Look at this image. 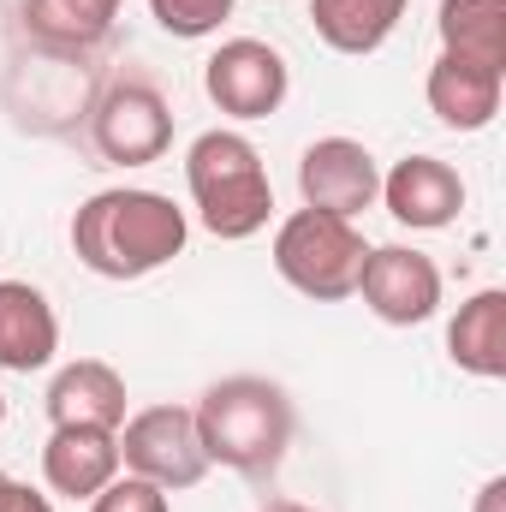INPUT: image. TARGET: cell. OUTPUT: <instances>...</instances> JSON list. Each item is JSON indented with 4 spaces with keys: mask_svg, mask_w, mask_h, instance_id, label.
<instances>
[{
    "mask_svg": "<svg viewBox=\"0 0 506 512\" xmlns=\"http://www.w3.org/2000/svg\"><path fill=\"white\" fill-rule=\"evenodd\" d=\"M185 239H191L185 209L143 185L96 191L72 215V251L102 280H143V274L167 268L173 256H185Z\"/></svg>",
    "mask_w": 506,
    "mask_h": 512,
    "instance_id": "obj_1",
    "label": "cell"
},
{
    "mask_svg": "<svg viewBox=\"0 0 506 512\" xmlns=\"http://www.w3.org/2000/svg\"><path fill=\"white\" fill-rule=\"evenodd\" d=\"M197 441L209 465H227L239 477H274L286 447H292V399L268 376H227L197 405Z\"/></svg>",
    "mask_w": 506,
    "mask_h": 512,
    "instance_id": "obj_2",
    "label": "cell"
},
{
    "mask_svg": "<svg viewBox=\"0 0 506 512\" xmlns=\"http://www.w3.org/2000/svg\"><path fill=\"white\" fill-rule=\"evenodd\" d=\"M185 185H191V203H197V221L215 233V239H251L268 227L274 215V185H268V167L256 155V143L245 131H203L191 149H185Z\"/></svg>",
    "mask_w": 506,
    "mask_h": 512,
    "instance_id": "obj_3",
    "label": "cell"
},
{
    "mask_svg": "<svg viewBox=\"0 0 506 512\" xmlns=\"http://www.w3.org/2000/svg\"><path fill=\"white\" fill-rule=\"evenodd\" d=\"M364 233L358 221L346 215H328V209H292L280 227H274V268L292 292L316 298V304H340L358 292V274H364Z\"/></svg>",
    "mask_w": 506,
    "mask_h": 512,
    "instance_id": "obj_4",
    "label": "cell"
},
{
    "mask_svg": "<svg viewBox=\"0 0 506 512\" xmlns=\"http://www.w3.org/2000/svg\"><path fill=\"white\" fill-rule=\"evenodd\" d=\"M120 465L155 489H197L209 471V453L197 441L191 405H143L120 423Z\"/></svg>",
    "mask_w": 506,
    "mask_h": 512,
    "instance_id": "obj_5",
    "label": "cell"
},
{
    "mask_svg": "<svg viewBox=\"0 0 506 512\" xmlns=\"http://www.w3.org/2000/svg\"><path fill=\"white\" fill-rule=\"evenodd\" d=\"M90 137H96L102 161H114V167H149L173 143V108H167V96L155 84L120 78V84L102 90V102L90 114Z\"/></svg>",
    "mask_w": 506,
    "mask_h": 512,
    "instance_id": "obj_6",
    "label": "cell"
},
{
    "mask_svg": "<svg viewBox=\"0 0 506 512\" xmlns=\"http://www.w3.org/2000/svg\"><path fill=\"white\" fill-rule=\"evenodd\" d=\"M203 90L227 120H268V114H280V102L292 90V66L280 48H268L256 36H233L209 54Z\"/></svg>",
    "mask_w": 506,
    "mask_h": 512,
    "instance_id": "obj_7",
    "label": "cell"
},
{
    "mask_svg": "<svg viewBox=\"0 0 506 512\" xmlns=\"http://www.w3.org/2000/svg\"><path fill=\"white\" fill-rule=\"evenodd\" d=\"M298 197H304V209H328V215L358 221L381 197L376 155L358 137H316L298 155Z\"/></svg>",
    "mask_w": 506,
    "mask_h": 512,
    "instance_id": "obj_8",
    "label": "cell"
},
{
    "mask_svg": "<svg viewBox=\"0 0 506 512\" xmlns=\"http://www.w3.org/2000/svg\"><path fill=\"white\" fill-rule=\"evenodd\" d=\"M358 292L370 304V316L387 328H417L441 310V268L435 256L411 251V245H376L364 256Z\"/></svg>",
    "mask_w": 506,
    "mask_h": 512,
    "instance_id": "obj_9",
    "label": "cell"
},
{
    "mask_svg": "<svg viewBox=\"0 0 506 512\" xmlns=\"http://www.w3.org/2000/svg\"><path fill=\"white\" fill-rule=\"evenodd\" d=\"M376 203H387V215L399 227H411V233H441L465 209V179L441 155H405V161H393L381 173Z\"/></svg>",
    "mask_w": 506,
    "mask_h": 512,
    "instance_id": "obj_10",
    "label": "cell"
},
{
    "mask_svg": "<svg viewBox=\"0 0 506 512\" xmlns=\"http://www.w3.org/2000/svg\"><path fill=\"white\" fill-rule=\"evenodd\" d=\"M48 423L54 429H120L126 423V376L102 358H78L48 382Z\"/></svg>",
    "mask_w": 506,
    "mask_h": 512,
    "instance_id": "obj_11",
    "label": "cell"
},
{
    "mask_svg": "<svg viewBox=\"0 0 506 512\" xmlns=\"http://www.w3.org/2000/svg\"><path fill=\"white\" fill-rule=\"evenodd\" d=\"M42 477L66 501H96L120 477V429H54L42 447Z\"/></svg>",
    "mask_w": 506,
    "mask_h": 512,
    "instance_id": "obj_12",
    "label": "cell"
},
{
    "mask_svg": "<svg viewBox=\"0 0 506 512\" xmlns=\"http://www.w3.org/2000/svg\"><path fill=\"white\" fill-rule=\"evenodd\" d=\"M60 352V316L30 280H0V370L30 376Z\"/></svg>",
    "mask_w": 506,
    "mask_h": 512,
    "instance_id": "obj_13",
    "label": "cell"
},
{
    "mask_svg": "<svg viewBox=\"0 0 506 512\" xmlns=\"http://www.w3.org/2000/svg\"><path fill=\"white\" fill-rule=\"evenodd\" d=\"M501 90H506V72L477 66V60H453V54H441V60L429 66V84H423L429 114H435L447 131L495 126V114H501Z\"/></svg>",
    "mask_w": 506,
    "mask_h": 512,
    "instance_id": "obj_14",
    "label": "cell"
},
{
    "mask_svg": "<svg viewBox=\"0 0 506 512\" xmlns=\"http://www.w3.org/2000/svg\"><path fill=\"white\" fill-rule=\"evenodd\" d=\"M447 358L477 376V382H501L506 376V292L483 286L459 304V316L447 322Z\"/></svg>",
    "mask_w": 506,
    "mask_h": 512,
    "instance_id": "obj_15",
    "label": "cell"
},
{
    "mask_svg": "<svg viewBox=\"0 0 506 512\" xmlns=\"http://www.w3.org/2000/svg\"><path fill=\"white\" fill-rule=\"evenodd\" d=\"M120 6L126 0H24V24L42 48L84 54V48H102L114 36Z\"/></svg>",
    "mask_w": 506,
    "mask_h": 512,
    "instance_id": "obj_16",
    "label": "cell"
},
{
    "mask_svg": "<svg viewBox=\"0 0 506 512\" xmlns=\"http://www.w3.org/2000/svg\"><path fill=\"white\" fill-rule=\"evenodd\" d=\"M405 0H310V24L334 54H376L381 42L399 30Z\"/></svg>",
    "mask_w": 506,
    "mask_h": 512,
    "instance_id": "obj_17",
    "label": "cell"
},
{
    "mask_svg": "<svg viewBox=\"0 0 506 512\" xmlns=\"http://www.w3.org/2000/svg\"><path fill=\"white\" fill-rule=\"evenodd\" d=\"M441 54L506 72V0H441Z\"/></svg>",
    "mask_w": 506,
    "mask_h": 512,
    "instance_id": "obj_18",
    "label": "cell"
},
{
    "mask_svg": "<svg viewBox=\"0 0 506 512\" xmlns=\"http://www.w3.org/2000/svg\"><path fill=\"white\" fill-rule=\"evenodd\" d=\"M233 6H239V0H149L155 24H161L167 36H179V42L215 36V30L233 18Z\"/></svg>",
    "mask_w": 506,
    "mask_h": 512,
    "instance_id": "obj_19",
    "label": "cell"
},
{
    "mask_svg": "<svg viewBox=\"0 0 506 512\" xmlns=\"http://www.w3.org/2000/svg\"><path fill=\"white\" fill-rule=\"evenodd\" d=\"M90 512H173L167 507V489H155V483H143V477H114Z\"/></svg>",
    "mask_w": 506,
    "mask_h": 512,
    "instance_id": "obj_20",
    "label": "cell"
},
{
    "mask_svg": "<svg viewBox=\"0 0 506 512\" xmlns=\"http://www.w3.org/2000/svg\"><path fill=\"white\" fill-rule=\"evenodd\" d=\"M0 512H54V507H48V495H36V489H24V483H6Z\"/></svg>",
    "mask_w": 506,
    "mask_h": 512,
    "instance_id": "obj_21",
    "label": "cell"
},
{
    "mask_svg": "<svg viewBox=\"0 0 506 512\" xmlns=\"http://www.w3.org/2000/svg\"><path fill=\"white\" fill-rule=\"evenodd\" d=\"M477 512H506V477H489L483 495H477Z\"/></svg>",
    "mask_w": 506,
    "mask_h": 512,
    "instance_id": "obj_22",
    "label": "cell"
},
{
    "mask_svg": "<svg viewBox=\"0 0 506 512\" xmlns=\"http://www.w3.org/2000/svg\"><path fill=\"white\" fill-rule=\"evenodd\" d=\"M268 512H316V507H298V501H268Z\"/></svg>",
    "mask_w": 506,
    "mask_h": 512,
    "instance_id": "obj_23",
    "label": "cell"
},
{
    "mask_svg": "<svg viewBox=\"0 0 506 512\" xmlns=\"http://www.w3.org/2000/svg\"><path fill=\"white\" fill-rule=\"evenodd\" d=\"M6 483H12V477H6V471H0V495H6Z\"/></svg>",
    "mask_w": 506,
    "mask_h": 512,
    "instance_id": "obj_24",
    "label": "cell"
},
{
    "mask_svg": "<svg viewBox=\"0 0 506 512\" xmlns=\"http://www.w3.org/2000/svg\"><path fill=\"white\" fill-rule=\"evenodd\" d=\"M0 423H6V393H0Z\"/></svg>",
    "mask_w": 506,
    "mask_h": 512,
    "instance_id": "obj_25",
    "label": "cell"
}]
</instances>
